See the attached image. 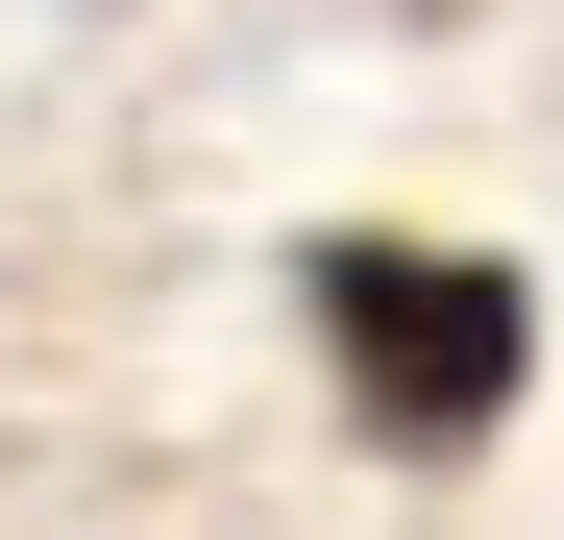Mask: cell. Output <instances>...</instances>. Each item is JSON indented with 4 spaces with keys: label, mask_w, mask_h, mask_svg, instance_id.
I'll return each instance as SVG.
<instances>
[{
    "label": "cell",
    "mask_w": 564,
    "mask_h": 540,
    "mask_svg": "<svg viewBox=\"0 0 564 540\" xmlns=\"http://www.w3.org/2000/svg\"><path fill=\"white\" fill-rule=\"evenodd\" d=\"M295 295H319V369L368 393V442H417V467H466V442L540 393V295H516L491 246H442V222L295 246Z\"/></svg>",
    "instance_id": "1"
}]
</instances>
